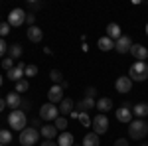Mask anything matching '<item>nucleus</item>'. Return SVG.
Returning a JSON list of instances; mask_svg holds the SVG:
<instances>
[{"instance_id":"37998d69","label":"nucleus","mask_w":148,"mask_h":146,"mask_svg":"<svg viewBox=\"0 0 148 146\" xmlns=\"http://www.w3.org/2000/svg\"><path fill=\"white\" fill-rule=\"evenodd\" d=\"M146 36H148V24H146Z\"/></svg>"},{"instance_id":"a211bd4d","label":"nucleus","mask_w":148,"mask_h":146,"mask_svg":"<svg viewBox=\"0 0 148 146\" xmlns=\"http://www.w3.org/2000/svg\"><path fill=\"white\" fill-rule=\"evenodd\" d=\"M95 107H97V109L105 114L107 111H113V101H111L109 97H101V99L97 101V105H95Z\"/></svg>"},{"instance_id":"f03ea898","label":"nucleus","mask_w":148,"mask_h":146,"mask_svg":"<svg viewBox=\"0 0 148 146\" xmlns=\"http://www.w3.org/2000/svg\"><path fill=\"white\" fill-rule=\"evenodd\" d=\"M26 123H28V117H26V112L20 111V109L12 111L10 117H8V124H10V128H14V130H20V132H22L24 128H26Z\"/></svg>"},{"instance_id":"9d476101","label":"nucleus","mask_w":148,"mask_h":146,"mask_svg":"<svg viewBox=\"0 0 148 146\" xmlns=\"http://www.w3.org/2000/svg\"><path fill=\"white\" fill-rule=\"evenodd\" d=\"M130 47H132V40L128 36H121L116 42H114V49L119 53H130Z\"/></svg>"},{"instance_id":"ea45409f","label":"nucleus","mask_w":148,"mask_h":146,"mask_svg":"<svg viewBox=\"0 0 148 146\" xmlns=\"http://www.w3.org/2000/svg\"><path fill=\"white\" fill-rule=\"evenodd\" d=\"M6 109V99H0V112Z\"/></svg>"},{"instance_id":"393cba45","label":"nucleus","mask_w":148,"mask_h":146,"mask_svg":"<svg viewBox=\"0 0 148 146\" xmlns=\"http://www.w3.org/2000/svg\"><path fill=\"white\" fill-rule=\"evenodd\" d=\"M8 57H12V59H20L22 57V45L20 44H14L8 47Z\"/></svg>"},{"instance_id":"49530a36","label":"nucleus","mask_w":148,"mask_h":146,"mask_svg":"<svg viewBox=\"0 0 148 146\" xmlns=\"http://www.w3.org/2000/svg\"><path fill=\"white\" fill-rule=\"evenodd\" d=\"M0 146H4V144H0Z\"/></svg>"},{"instance_id":"4be33fe9","label":"nucleus","mask_w":148,"mask_h":146,"mask_svg":"<svg viewBox=\"0 0 148 146\" xmlns=\"http://www.w3.org/2000/svg\"><path fill=\"white\" fill-rule=\"evenodd\" d=\"M99 144H101V138H99V134L89 132V134L83 136V146H99Z\"/></svg>"},{"instance_id":"bb28decb","label":"nucleus","mask_w":148,"mask_h":146,"mask_svg":"<svg viewBox=\"0 0 148 146\" xmlns=\"http://www.w3.org/2000/svg\"><path fill=\"white\" fill-rule=\"evenodd\" d=\"M49 79L53 81V85H61V83H63V75H61V71H57V69H51V71H49Z\"/></svg>"},{"instance_id":"f3484780","label":"nucleus","mask_w":148,"mask_h":146,"mask_svg":"<svg viewBox=\"0 0 148 146\" xmlns=\"http://www.w3.org/2000/svg\"><path fill=\"white\" fill-rule=\"evenodd\" d=\"M40 134L44 136L46 140H53V138L57 136V128L53 126V124H44L42 130H40Z\"/></svg>"},{"instance_id":"c03bdc74","label":"nucleus","mask_w":148,"mask_h":146,"mask_svg":"<svg viewBox=\"0 0 148 146\" xmlns=\"http://www.w3.org/2000/svg\"><path fill=\"white\" fill-rule=\"evenodd\" d=\"M73 146H83V144H73Z\"/></svg>"},{"instance_id":"0eeeda50","label":"nucleus","mask_w":148,"mask_h":146,"mask_svg":"<svg viewBox=\"0 0 148 146\" xmlns=\"http://www.w3.org/2000/svg\"><path fill=\"white\" fill-rule=\"evenodd\" d=\"M26 12L22 10V8H14V10L8 14V24H10L12 28H18V26H22V24H26Z\"/></svg>"},{"instance_id":"412c9836","label":"nucleus","mask_w":148,"mask_h":146,"mask_svg":"<svg viewBox=\"0 0 148 146\" xmlns=\"http://www.w3.org/2000/svg\"><path fill=\"white\" fill-rule=\"evenodd\" d=\"M59 112H61L63 117H65V114H71V112H73V101H71L69 97H65L63 101L59 103Z\"/></svg>"},{"instance_id":"7ed1b4c3","label":"nucleus","mask_w":148,"mask_h":146,"mask_svg":"<svg viewBox=\"0 0 148 146\" xmlns=\"http://www.w3.org/2000/svg\"><path fill=\"white\" fill-rule=\"evenodd\" d=\"M128 77L132 81H146L148 79V63L144 61H136L130 65V71H128Z\"/></svg>"},{"instance_id":"2eb2a0df","label":"nucleus","mask_w":148,"mask_h":146,"mask_svg":"<svg viewBox=\"0 0 148 146\" xmlns=\"http://www.w3.org/2000/svg\"><path fill=\"white\" fill-rule=\"evenodd\" d=\"M26 36H28V40H30V42L38 44V42H42V38H44V32H42V28H40V26H32V28H28Z\"/></svg>"},{"instance_id":"c9c22d12","label":"nucleus","mask_w":148,"mask_h":146,"mask_svg":"<svg viewBox=\"0 0 148 146\" xmlns=\"http://www.w3.org/2000/svg\"><path fill=\"white\" fill-rule=\"evenodd\" d=\"M6 49H8V45H6V42H4V38H0V57L6 53Z\"/></svg>"},{"instance_id":"423d86ee","label":"nucleus","mask_w":148,"mask_h":146,"mask_svg":"<svg viewBox=\"0 0 148 146\" xmlns=\"http://www.w3.org/2000/svg\"><path fill=\"white\" fill-rule=\"evenodd\" d=\"M91 126H93V132H95V134H99V136L105 134V132L109 130V119H107V114L99 112V114L93 119Z\"/></svg>"},{"instance_id":"c756f323","label":"nucleus","mask_w":148,"mask_h":146,"mask_svg":"<svg viewBox=\"0 0 148 146\" xmlns=\"http://www.w3.org/2000/svg\"><path fill=\"white\" fill-rule=\"evenodd\" d=\"M26 77H36L38 75V65H26Z\"/></svg>"},{"instance_id":"2f4dec72","label":"nucleus","mask_w":148,"mask_h":146,"mask_svg":"<svg viewBox=\"0 0 148 146\" xmlns=\"http://www.w3.org/2000/svg\"><path fill=\"white\" fill-rule=\"evenodd\" d=\"M10 24H0V38H4V36L10 34Z\"/></svg>"},{"instance_id":"f8f14e48","label":"nucleus","mask_w":148,"mask_h":146,"mask_svg":"<svg viewBox=\"0 0 148 146\" xmlns=\"http://www.w3.org/2000/svg\"><path fill=\"white\" fill-rule=\"evenodd\" d=\"M6 105L10 107L12 111H16V109H20V107H22V97H20L16 91L6 93Z\"/></svg>"},{"instance_id":"6ab92c4d","label":"nucleus","mask_w":148,"mask_h":146,"mask_svg":"<svg viewBox=\"0 0 148 146\" xmlns=\"http://www.w3.org/2000/svg\"><path fill=\"white\" fill-rule=\"evenodd\" d=\"M97 45H99V49H101V51H111V49H114V42L111 40V38H107V36L99 38Z\"/></svg>"},{"instance_id":"4468645a","label":"nucleus","mask_w":148,"mask_h":146,"mask_svg":"<svg viewBox=\"0 0 148 146\" xmlns=\"http://www.w3.org/2000/svg\"><path fill=\"white\" fill-rule=\"evenodd\" d=\"M116 114V121H121V123H132V111L128 109V107H121V109H116L114 111Z\"/></svg>"},{"instance_id":"39448f33","label":"nucleus","mask_w":148,"mask_h":146,"mask_svg":"<svg viewBox=\"0 0 148 146\" xmlns=\"http://www.w3.org/2000/svg\"><path fill=\"white\" fill-rule=\"evenodd\" d=\"M57 117H59V107H56L53 103H46V105L40 107V119H42V121L53 123Z\"/></svg>"},{"instance_id":"cd10ccee","label":"nucleus","mask_w":148,"mask_h":146,"mask_svg":"<svg viewBox=\"0 0 148 146\" xmlns=\"http://www.w3.org/2000/svg\"><path fill=\"white\" fill-rule=\"evenodd\" d=\"M8 142H12V132L6 130V128H2V130H0V144L6 146Z\"/></svg>"},{"instance_id":"72a5a7b5","label":"nucleus","mask_w":148,"mask_h":146,"mask_svg":"<svg viewBox=\"0 0 148 146\" xmlns=\"http://www.w3.org/2000/svg\"><path fill=\"white\" fill-rule=\"evenodd\" d=\"M34 22H36V14H34V12H30V14L26 16V24L32 28V26H34Z\"/></svg>"},{"instance_id":"e433bc0d","label":"nucleus","mask_w":148,"mask_h":146,"mask_svg":"<svg viewBox=\"0 0 148 146\" xmlns=\"http://www.w3.org/2000/svg\"><path fill=\"white\" fill-rule=\"evenodd\" d=\"M114 146H128V140L126 138H116L114 140Z\"/></svg>"},{"instance_id":"a878e982","label":"nucleus","mask_w":148,"mask_h":146,"mask_svg":"<svg viewBox=\"0 0 148 146\" xmlns=\"http://www.w3.org/2000/svg\"><path fill=\"white\" fill-rule=\"evenodd\" d=\"M53 126H56L57 130L65 132V130H67V119H65V117H57L56 121H53Z\"/></svg>"},{"instance_id":"f257e3e1","label":"nucleus","mask_w":148,"mask_h":146,"mask_svg":"<svg viewBox=\"0 0 148 146\" xmlns=\"http://www.w3.org/2000/svg\"><path fill=\"white\" fill-rule=\"evenodd\" d=\"M128 134L132 136L134 140H142L148 134V123H144L142 119H136L128 124Z\"/></svg>"},{"instance_id":"f704fd0d","label":"nucleus","mask_w":148,"mask_h":146,"mask_svg":"<svg viewBox=\"0 0 148 146\" xmlns=\"http://www.w3.org/2000/svg\"><path fill=\"white\" fill-rule=\"evenodd\" d=\"M95 95H97V89H95V87H87V91H85V97H91V99H95Z\"/></svg>"},{"instance_id":"c85d7f7f","label":"nucleus","mask_w":148,"mask_h":146,"mask_svg":"<svg viewBox=\"0 0 148 146\" xmlns=\"http://www.w3.org/2000/svg\"><path fill=\"white\" fill-rule=\"evenodd\" d=\"M28 89H30L28 79H22V81H18V83H16V93H18V95H20V93H26Z\"/></svg>"},{"instance_id":"1a4fd4ad","label":"nucleus","mask_w":148,"mask_h":146,"mask_svg":"<svg viewBox=\"0 0 148 146\" xmlns=\"http://www.w3.org/2000/svg\"><path fill=\"white\" fill-rule=\"evenodd\" d=\"M63 91L65 89H63L61 85H51V89L47 91V99H49L47 103H53V105L61 103L63 99H65V97H63Z\"/></svg>"},{"instance_id":"dca6fc26","label":"nucleus","mask_w":148,"mask_h":146,"mask_svg":"<svg viewBox=\"0 0 148 146\" xmlns=\"http://www.w3.org/2000/svg\"><path fill=\"white\" fill-rule=\"evenodd\" d=\"M121 36H123V30H121V26H119V24L113 22V24H109V26H107V38H111L113 42H116Z\"/></svg>"},{"instance_id":"aec40b11","label":"nucleus","mask_w":148,"mask_h":146,"mask_svg":"<svg viewBox=\"0 0 148 146\" xmlns=\"http://www.w3.org/2000/svg\"><path fill=\"white\" fill-rule=\"evenodd\" d=\"M132 114H136L138 119L148 117V103H136V105L132 107Z\"/></svg>"},{"instance_id":"ddd939ff","label":"nucleus","mask_w":148,"mask_h":146,"mask_svg":"<svg viewBox=\"0 0 148 146\" xmlns=\"http://www.w3.org/2000/svg\"><path fill=\"white\" fill-rule=\"evenodd\" d=\"M130 53H132V57H136V61H144V59L148 57V49L142 44H132Z\"/></svg>"},{"instance_id":"6e6552de","label":"nucleus","mask_w":148,"mask_h":146,"mask_svg":"<svg viewBox=\"0 0 148 146\" xmlns=\"http://www.w3.org/2000/svg\"><path fill=\"white\" fill-rule=\"evenodd\" d=\"M24 73H26V65L20 61V63H16V65L6 73V77L10 79V81H14V83H18V81H22V79H24Z\"/></svg>"},{"instance_id":"9b49d317","label":"nucleus","mask_w":148,"mask_h":146,"mask_svg":"<svg viewBox=\"0 0 148 146\" xmlns=\"http://www.w3.org/2000/svg\"><path fill=\"white\" fill-rule=\"evenodd\" d=\"M114 89L119 91V93H123V95H126L128 91L132 89V79L130 77H119L114 81Z\"/></svg>"},{"instance_id":"a19ab883","label":"nucleus","mask_w":148,"mask_h":146,"mask_svg":"<svg viewBox=\"0 0 148 146\" xmlns=\"http://www.w3.org/2000/svg\"><path fill=\"white\" fill-rule=\"evenodd\" d=\"M2 83H4V79H2V75H0V85H2Z\"/></svg>"},{"instance_id":"79ce46f5","label":"nucleus","mask_w":148,"mask_h":146,"mask_svg":"<svg viewBox=\"0 0 148 146\" xmlns=\"http://www.w3.org/2000/svg\"><path fill=\"white\" fill-rule=\"evenodd\" d=\"M140 146H148V142H142V144H140Z\"/></svg>"},{"instance_id":"7c9ffc66","label":"nucleus","mask_w":148,"mask_h":146,"mask_svg":"<svg viewBox=\"0 0 148 146\" xmlns=\"http://www.w3.org/2000/svg\"><path fill=\"white\" fill-rule=\"evenodd\" d=\"M79 121H81V124H83V126H91V119H89V117H87V112L83 111V112H79Z\"/></svg>"},{"instance_id":"b1692460","label":"nucleus","mask_w":148,"mask_h":146,"mask_svg":"<svg viewBox=\"0 0 148 146\" xmlns=\"http://www.w3.org/2000/svg\"><path fill=\"white\" fill-rule=\"evenodd\" d=\"M95 105H97V101H95V99H91V97H85V99H83V101H81L77 107H79V112H83V111L87 112L89 109H93Z\"/></svg>"},{"instance_id":"5701e85b","label":"nucleus","mask_w":148,"mask_h":146,"mask_svg":"<svg viewBox=\"0 0 148 146\" xmlns=\"http://www.w3.org/2000/svg\"><path fill=\"white\" fill-rule=\"evenodd\" d=\"M57 144L59 146H73V134L71 132H61V134L57 136Z\"/></svg>"},{"instance_id":"58836bf2","label":"nucleus","mask_w":148,"mask_h":146,"mask_svg":"<svg viewBox=\"0 0 148 146\" xmlns=\"http://www.w3.org/2000/svg\"><path fill=\"white\" fill-rule=\"evenodd\" d=\"M30 8H34V10H40V8H42V4H40V2H34V0H32V2H30Z\"/></svg>"},{"instance_id":"4c0bfd02","label":"nucleus","mask_w":148,"mask_h":146,"mask_svg":"<svg viewBox=\"0 0 148 146\" xmlns=\"http://www.w3.org/2000/svg\"><path fill=\"white\" fill-rule=\"evenodd\" d=\"M40 146H59V144H57V140H46V142H42Z\"/></svg>"},{"instance_id":"20e7f679","label":"nucleus","mask_w":148,"mask_h":146,"mask_svg":"<svg viewBox=\"0 0 148 146\" xmlns=\"http://www.w3.org/2000/svg\"><path fill=\"white\" fill-rule=\"evenodd\" d=\"M38 138H40L38 128H34V126H26L22 132H20V144L22 146H34L36 142H38Z\"/></svg>"},{"instance_id":"a18cd8bd","label":"nucleus","mask_w":148,"mask_h":146,"mask_svg":"<svg viewBox=\"0 0 148 146\" xmlns=\"http://www.w3.org/2000/svg\"><path fill=\"white\" fill-rule=\"evenodd\" d=\"M0 18H2V14H0ZM0 24H2V22H0Z\"/></svg>"},{"instance_id":"473e14b6","label":"nucleus","mask_w":148,"mask_h":146,"mask_svg":"<svg viewBox=\"0 0 148 146\" xmlns=\"http://www.w3.org/2000/svg\"><path fill=\"white\" fill-rule=\"evenodd\" d=\"M2 67L6 69V71H10V69L14 67V59H12V57H6V59L2 61Z\"/></svg>"}]
</instances>
